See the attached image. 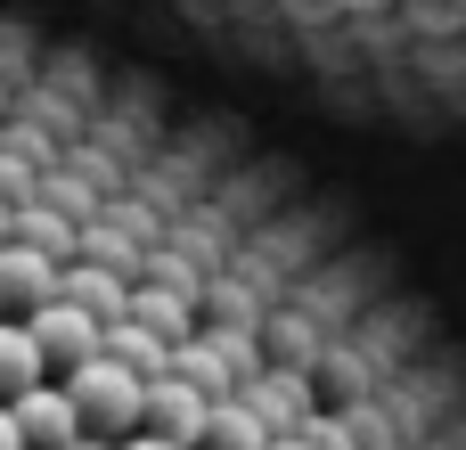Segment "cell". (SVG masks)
I'll return each instance as SVG.
<instances>
[{"mask_svg":"<svg viewBox=\"0 0 466 450\" xmlns=\"http://www.w3.org/2000/svg\"><path fill=\"white\" fill-rule=\"evenodd\" d=\"M66 394H74V410H82L90 435H131V426H139V394H147V377L123 369L115 353H90L82 369H66Z\"/></svg>","mask_w":466,"mask_h":450,"instance_id":"cell-1","label":"cell"},{"mask_svg":"<svg viewBox=\"0 0 466 450\" xmlns=\"http://www.w3.org/2000/svg\"><path fill=\"white\" fill-rule=\"evenodd\" d=\"M25 328H33V344H41L49 377L82 369V361L98 353V336H106V320H98V312H82L74 295H49V303H33V312H25Z\"/></svg>","mask_w":466,"mask_h":450,"instance_id":"cell-2","label":"cell"},{"mask_svg":"<svg viewBox=\"0 0 466 450\" xmlns=\"http://www.w3.org/2000/svg\"><path fill=\"white\" fill-rule=\"evenodd\" d=\"M8 410H16V435H25V450H66V443H82V435H90V426H82V410H74V394H66V377L25 385Z\"/></svg>","mask_w":466,"mask_h":450,"instance_id":"cell-3","label":"cell"},{"mask_svg":"<svg viewBox=\"0 0 466 450\" xmlns=\"http://www.w3.org/2000/svg\"><path fill=\"white\" fill-rule=\"evenodd\" d=\"M205 410H213V394H197L180 369L147 377V394H139V426H147V435H172V443H188V450L205 435Z\"/></svg>","mask_w":466,"mask_h":450,"instance_id":"cell-4","label":"cell"},{"mask_svg":"<svg viewBox=\"0 0 466 450\" xmlns=\"http://www.w3.org/2000/svg\"><path fill=\"white\" fill-rule=\"evenodd\" d=\"M57 254H41V246H25V238H0V303L8 312H33V303H49L57 295Z\"/></svg>","mask_w":466,"mask_h":450,"instance_id":"cell-5","label":"cell"},{"mask_svg":"<svg viewBox=\"0 0 466 450\" xmlns=\"http://www.w3.org/2000/svg\"><path fill=\"white\" fill-rule=\"evenodd\" d=\"M238 394H246V410H254L270 435H295V426H303V410H311V394H303V377H295V369H270V377L254 369Z\"/></svg>","mask_w":466,"mask_h":450,"instance_id":"cell-6","label":"cell"},{"mask_svg":"<svg viewBox=\"0 0 466 450\" xmlns=\"http://www.w3.org/2000/svg\"><path fill=\"white\" fill-rule=\"evenodd\" d=\"M279 435L246 410V394H221L213 410H205V435H197V450H270Z\"/></svg>","mask_w":466,"mask_h":450,"instance_id":"cell-7","label":"cell"},{"mask_svg":"<svg viewBox=\"0 0 466 450\" xmlns=\"http://www.w3.org/2000/svg\"><path fill=\"white\" fill-rule=\"evenodd\" d=\"M98 353H115V361H123V369H139V377H164V369H172V344H164V336H147L131 312H115V320H106Z\"/></svg>","mask_w":466,"mask_h":450,"instance_id":"cell-8","label":"cell"},{"mask_svg":"<svg viewBox=\"0 0 466 450\" xmlns=\"http://www.w3.org/2000/svg\"><path fill=\"white\" fill-rule=\"evenodd\" d=\"M41 377H49V361H41L33 328L0 312V402H16V394H25V385H41Z\"/></svg>","mask_w":466,"mask_h":450,"instance_id":"cell-9","label":"cell"},{"mask_svg":"<svg viewBox=\"0 0 466 450\" xmlns=\"http://www.w3.org/2000/svg\"><path fill=\"white\" fill-rule=\"evenodd\" d=\"M57 295H74L82 312H98V320H115L123 303H131V287H123V271H106V262H66V279H57Z\"/></svg>","mask_w":466,"mask_h":450,"instance_id":"cell-10","label":"cell"},{"mask_svg":"<svg viewBox=\"0 0 466 450\" xmlns=\"http://www.w3.org/2000/svg\"><path fill=\"white\" fill-rule=\"evenodd\" d=\"M147 336H164V344H180L188 336V303H180V287H131V303H123Z\"/></svg>","mask_w":466,"mask_h":450,"instance_id":"cell-11","label":"cell"},{"mask_svg":"<svg viewBox=\"0 0 466 450\" xmlns=\"http://www.w3.org/2000/svg\"><path fill=\"white\" fill-rule=\"evenodd\" d=\"M8 238H25V246H41V254H74V230H66L57 213H8Z\"/></svg>","mask_w":466,"mask_h":450,"instance_id":"cell-12","label":"cell"},{"mask_svg":"<svg viewBox=\"0 0 466 450\" xmlns=\"http://www.w3.org/2000/svg\"><path fill=\"white\" fill-rule=\"evenodd\" d=\"M0 450H25V435H16V410L0 402Z\"/></svg>","mask_w":466,"mask_h":450,"instance_id":"cell-13","label":"cell"},{"mask_svg":"<svg viewBox=\"0 0 466 450\" xmlns=\"http://www.w3.org/2000/svg\"><path fill=\"white\" fill-rule=\"evenodd\" d=\"M336 8H352V16H377V8H385V0H336Z\"/></svg>","mask_w":466,"mask_h":450,"instance_id":"cell-14","label":"cell"},{"mask_svg":"<svg viewBox=\"0 0 466 450\" xmlns=\"http://www.w3.org/2000/svg\"><path fill=\"white\" fill-rule=\"evenodd\" d=\"M270 450H311V435H279V443H270Z\"/></svg>","mask_w":466,"mask_h":450,"instance_id":"cell-15","label":"cell"},{"mask_svg":"<svg viewBox=\"0 0 466 450\" xmlns=\"http://www.w3.org/2000/svg\"><path fill=\"white\" fill-rule=\"evenodd\" d=\"M66 450H115V443H90V435H82V443H66Z\"/></svg>","mask_w":466,"mask_h":450,"instance_id":"cell-16","label":"cell"},{"mask_svg":"<svg viewBox=\"0 0 466 450\" xmlns=\"http://www.w3.org/2000/svg\"><path fill=\"white\" fill-rule=\"evenodd\" d=\"M0 238H8V205H0Z\"/></svg>","mask_w":466,"mask_h":450,"instance_id":"cell-17","label":"cell"},{"mask_svg":"<svg viewBox=\"0 0 466 450\" xmlns=\"http://www.w3.org/2000/svg\"><path fill=\"white\" fill-rule=\"evenodd\" d=\"M459 16H466V0H459Z\"/></svg>","mask_w":466,"mask_h":450,"instance_id":"cell-18","label":"cell"},{"mask_svg":"<svg viewBox=\"0 0 466 450\" xmlns=\"http://www.w3.org/2000/svg\"><path fill=\"white\" fill-rule=\"evenodd\" d=\"M0 312H8V303H0Z\"/></svg>","mask_w":466,"mask_h":450,"instance_id":"cell-19","label":"cell"}]
</instances>
